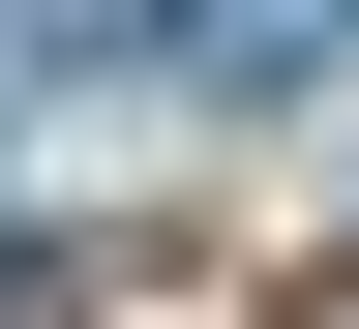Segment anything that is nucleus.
<instances>
[{"instance_id":"nucleus-1","label":"nucleus","mask_w":359,"mask_h":329,"mask_svg":"<svg viewBox=\"0 0 359 329\" xmlns=\"http://www.w3.org/2000/svg\"><path fill=\"white\" fill-rule=\"evenodd\" d=\"M0 329H60V240H30V210H0Z\"/></svg>"},{"instance_id":"nucleus-2","label":"nucleus","mask_w":359,"mask_h":329,"mask_svg":"<svg viewBox=\"0 0 359 329\" xmlns=\"http://www.w3.org/2000/svg\"><path fill=\"white\" fill-rule=\"evenodd\" d=\"M0 90H30V60H0Z\"/></svg>"}]
</instances>
